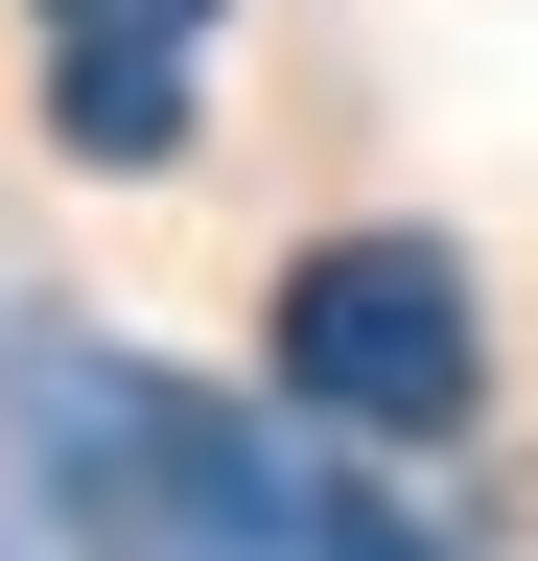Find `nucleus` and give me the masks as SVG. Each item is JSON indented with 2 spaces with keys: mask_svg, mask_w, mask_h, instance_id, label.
Instances as JSON below:
<instances>
[{
  "mask_svg": "<svg viewBox=\"0 0 538 561\" xmlns=\"http://www.w3.org/2000/svg\"><path fill=\"white\" fill-rule=\"evenodd\" d=\"M0 398H24V445H47V491H71L94 538H164V561H282V538H305L282 421L187 398V375H141V351H71V328H47Z\"/></svg>",
  "mask_w": 538,
  "mask_h": 561,
  "instance_id": "2",
  "label": "nucleus"
},
{
  "mask_svg": "<svg viewBox=\"0 0 538 561\" xmlns=\"http://www.w3.org/2000/svg\"><path fill=\"white\" fill-rule=\"evenodd\" d=\"M187 117H211V24H47V164L141 187L187 164Z\"/></svg>",
  "mask_w": 538,
  "mask_h": 561,
  "instance_id": "3",
  "label": "nucleus"
},
{
  "mask_svg": "<svg viewBox=\"0 0 538 561\" xmlns=\"http://www.w3.org/2000/svg\"><path fill=\"white\" fill-rule=\"evenodd\" d=\"M47 24H211V0H47Z\"/></svg>",
  "mask_w": 538,
  "mask_h": 561,
  "instance_id": "4",
  "label": "nucleus"
},
{
  "mask_svg": "<svg viewBox=\"0 0 538 561\" xmlns=\"http://www.w3.org/2000/svg\"><path fill=\"white\" fill-rule=\"evenodd\" d=\"M257 375H282L305 445H375V468H445L492 421V305H468L445 234H305L282 305H257Z\"/></svg>",
  "mask_w": 538,
  "mask_h": 561,
  "instance_id": "1",
  "label": "nucleus"
}]
</instances>
